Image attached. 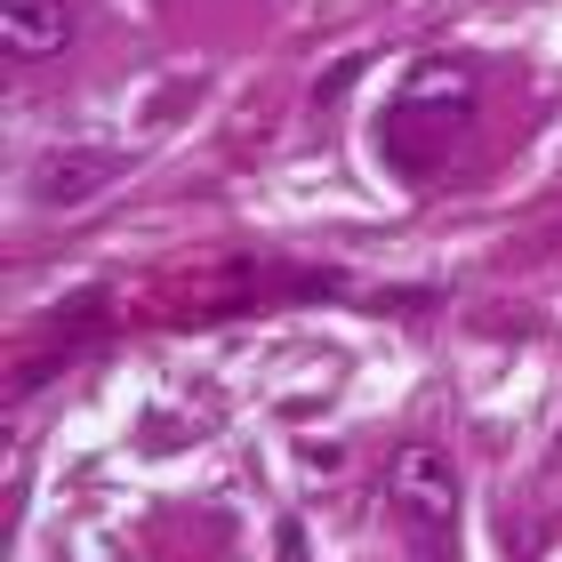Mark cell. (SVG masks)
Masks as SVG:
<instances>
[{
  "label": "cell",
  "mask_w": 562,
  "mask_h": 562,
  "mask_svg": "<svg viewBox=\"0 0 562 562\" xmlns=\"http://www.w3.org/2000/svg\"><path fill=\"white\" fill-rule=\"evenodd\" d=\"M386 498H394V515L402 530L434 554L450 539V522H458V467H450V450H434V442H411V450H394V467H386Z\"/></svg>",
  "instance_id": "6da1fadb"
},
{
  "label": "cell",
  "mask_w": 562,
  "mask_h": 562,
  "mask_svg": "<svg viewBox=\"0 0 562 562\" xmlns=\"http://www.w3.org/2000/svg\"><path fill=\"white\" fill-rule=\"evenodd\" d=\"M72 0H0V48L16 65H41V57H65L72 48Z\"/></svg>",
  "instance_id": "3957f363"
},
{
  "label": "cell",
  "mask_w": 562,
  "mask_h": 562,
  "mask_svg": "<svg viewBox=\"0 0 562 562\" xmlns=\"http://www.w3.org/2000/svg\"><path fill=\"white\" fill-rule=\"evenodd\" d=\"M121 177H130V153H121V145H65V153L41 161L33 201H41V210H81V201L113 193Z\"/></svg>",
  "instance_id": "7a4b0ae2"
}]
</instances>
